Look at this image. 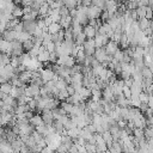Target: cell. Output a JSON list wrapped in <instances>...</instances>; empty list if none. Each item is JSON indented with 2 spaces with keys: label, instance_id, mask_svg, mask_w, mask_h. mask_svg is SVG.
Returning a JSON list of instances; mask_svg holds the SVG:
<instances>
[{
  "label": "cell",
  "instance_id": "cell-1",
  "mask_svg": "<svg viewBox=\"0 0 153 153\" xmlns=\"http://www.w3.org/2000/svg\"><path fill=\"white\" fill-rule=\"evenodd\" d=\"M94 59L99 62V63H104V62H110L111 60H112V56H110V55H108L106 54V50H105V48L103 47V48H98V49H96V51H94Z\"/></svg>",
  "mask_w": 153,
  "mask_h": 153
},
{
  "label": "cell",
  "instance_id": "cell-2",
  "mask_svg": "<svg viewBox=\"0 0 153 153\" xmlns=\"http://www.w3.org/2000/svg\"><path fill=\"white\" fill-rule=\"evenodd\" d=\"M84 51L86 54V56H93L94 51H96V43H94V38H90L86 39V42L82 45Z\"/></svg>",
  "mask_w": 153,
  "mask_h": 153
},
{
  "label": "cell",
  "instance_id": "cell-3",
  "mask_svg": "<svg viewBox=\"0 0 153 153\" xmlns=\"http://www.w3.org/2000/svg\"><path fill=\"white\" fill-rule=\"evenodd\" d=\"M12 45V53L11 56H22L24 54V48H23V43H20L19 41H13L11 42Z\"/></svg>",
  "mask_w": 153,
  "mask_h": 153
},
{
  "label": "cell",
  "instance_id": "cell-4",
  "mask_svg": "<svg viewBox=\"0 0 153 153\" xmlns=\"http://www.w3.org/2000/svg\"><path fill=\"white\" fill-rule=\"evenodd\" d=\"M24 31L29 32L31 36L33 35L35 30L37 29V20H22Z\"/></svg>",
  "mask_w": 153,
  "mask_h": 153
},
{
  "label": "cell",
  "instance_id": "cell-5",
  "mask_svg": "<svg viewBox=\"0 0 153 153\" xmlns=\"http://www.w3.org/2000/svg\"><path fill=\"white\" fill-rule=\"evenodd\" d=\"M55 75H56V73L51 68H43V69H41V78L44 81V84L50 81V80H54Z\"/></svg>",
  "mask_w": 153,
  "mask_h": 153
},
{
  "label": "cell",
  "instance_id": "cell-6",
  "mask_svg": "<svg viewBox=\"0 0 153 153\" xmlns=\"http://www.w3.org/2000/svg\"><path fill=\"white\" fill-rule=\"evenodd\" d=\"M39 86L33 85V84H29V86L25 87V96H27L29 98H33L36 96H39Z\"/></svg>",
  "mask_w": 153,
  "mask_h": 153
},
{
  "label": "cell",
  "instance_id": "cell-7",
  "mask_svg": "<svg viewBox=\"0 0 153 153\" xmlns=\"http://www.w3.org/2000/svg\"><path fill=\"white\" fill-rule=\"evenodd\" d=\"M102 12L103 11L98 6H90L88 7V11H87V17H88L90 20L91 19H99Z\"/></svg>",
  "mask_w": 153,
  "mask_h": 153
},
{
  "label": "cell",
  "instance_id": "cell-8",
  "mask_svg": "<svg viewBox=\"0 0 153 153\" xmlns=\"http://www.w3.org/2000/svg\"><path fill=\"white\" fill-rule=\"evenodd\" d=\"M41 116H42V120L44 122V124H48V126H51L54 123V116H53V111L51 110H43L41 112Z\"/></svg>",
  "mask_w": 153,
  "mask_h": 153
},
{
  "label": "cell",
  "instance_id": "cell-9",
  "mask_svg": "<svg viewBox=\"0 0 153 153\" xmlns=\"http://www.w3.org/2000/svg\"><path fill=\"white\" fill-rule=\"evenodd\" d=\"M97 31H98V30H97L96 27L91 26V25H86V26L82 27V32L85 33V36H86L87 39H90V38H94L96 35H97Z\"/></svg>",
  "mask_w": 153,
  "mask_h": 153
},
{
  "label": "cell",
  "instance_id": "cell-10",
  "mask_svg": "<svg viewBox=\"0 0 153 153\" xmlns=\"http://www.w3.org/2000/svg\"><path fill=\"white\" fill-rule=\"evenodd\" d=\"M104 48H105V50H106V54L114 57L115 53L118 50V43H116V42H114V41H110Z\"/></svg>",
  "mask_w": 153,
  "mask_h": 153
},
{
  "label": "cell",
  "instance_id": "cell-11",
  "mask_svg": "<svg viewBox=\"0 0 153 153\" xmlns=\"http://www.w3.org/2000/svg\"><path fill=\"white\" fill-rule=\"evenodd\" d=\"M108 151L110 153H123L122 151V145H121V140L120 141H114L112 143L108 145Z\"/></svg>",
  "mask_w": 153,
  "mask_h": 153
},
{
  "label": "cell",
  "instance_id": "cell-12",
  "mask_svg": "<svg viewBox=\"0 0 153 153\" xmlns=\"http://www.w3.org/2000/svg\"><path fill=\"white\" fill-rule=\"evenodd\" d=\"M78 93L80 94V97H81V99L84 100V102H87L88 99H91L92 98V91L88 88V87H81L79 91H78Z\"/></svg>",
  "mask_w": 153,
  "mask_h": 153
},
{
  "label": "cell",
  "instance_id": "cell-13",
  "mask_svg": "<svg viewBox=\"0 0 153 153\" xmlns=\"http://www.w3.org/2000/svg\"><path fill=\"white\" fill-rule=\"evenodd\" d=\"M1 38L7 42H13L17 39V32L13 30H6L4 33H1Z\"/></svg>",
  "mask_w": 153,
  "mask_h": 153
},
{
  "label": "cell",
  "instance_id": "cell-14",
  "mask_svg": "<svg viewBox=\"0 0 153 153\" xmlns=\"http://www.w3.org/2000/svg\"><path fill=\"white\" fill-rule=\"evenodd\" d=\"M0 152L1 153H13V148L11 146V143L5 140V139H1V142H0Z\"/></svg>",
  "mask_w": 153,
  "mask_h": 153
},
{
  "label": "cell",
  "instance_id": "cell-15",
  "mask_svg": "<svg viewBox=\"0 0 153 153\" xmlns=\"http://www.w3.org/2000/svg\"><path fill=\"white\" fill-rule=\"evenodd\" d=\"M18 76H19V79L22 80V82H24V84L26 85V84H30V81H31V79H32V72L26 69V71L19 73Z\"/></svg>",
  "mask_w": 153,
  "mask_h": 153
},
{
  "label": "cell",
  "instance_id": "cell-16",
  "mask_svg": "<svg viewBox=\"0 0 153 153\" xmlns=\"http://www.w3.org/2000/svg\"><path fill=\"white\" fill-rule=\"evenodd\" d=\"M72 20H73V18H72L71 16H63V17H61V20H60L61 27H62L63 30L69 29V27L72 26Z\"/></svg>",
  "mask_w": 153,
  "mask_h": 153
},
{
  "label": "cell",
  "instance_id": "cell-17",
  "mask_svg": "<svg viewBox=\"0 0 153 153\" xmlns=\"http://www.w3.org/2000/svg\"><path fill=\"white\" fill-rule=\"evenodd\" d=\"M61 143H62L63 146H66V148L69 151V148L74 145V140H73L71 136H68L67 133H66V134L61 135Z\"/></svg>",
  "mask_w": 153,
  "mask_h": 153
},
{
  "label": "cell",
  "instance_id": "cell-18",
  "mask_svg": "<svg viewBox=\"0 0 153 153\" xmlns=\"http://www.w3.org/2000/svg\"><path fill=\"white\" fill-rule=\"evenodd\" d=\"M51 127L54 128V130H55L59 135H63L65 133H67V131H66V129H65V127H63V124H62L59 120H55V121H54V123L51 124Z\"/></svg>",
  "mask_w": 153,
  "mask_h": 153
},
{
  "label": "cell",
  "instance_id": "cell-19",
  "mask_svg": "<svg viewBox=\"0 0 153 153\" xmlns=\"http://www.w3.org/2000/svg\"><path fill=\"white\" fill-rule=\"evenodd\" d=\"M29 122H30V124H31V126H33L35 128H36V127H38V126L44 124V122H43V120H42V116H41V115H38V114H35V115L29 120Z\"/></svg>",
  "mask_w": 153,
  "mask_h": 153
},
{
  "label": "cell",
  "instance_id": "cell-20",
  "mask_svg": "<svg viewBox=\"0 0 153 153\" xmlns=\"http://www.w3.org/2000/svg\"><path fill=\"white\" fill-rule=\"evenodd\" d=\"M49 55H50V53L45 49L44 51H39V53H38V55H37V60H38L39 62H42L43 65H45V63L49 62Z\"/></svg>",
  "mask_w": 153,
  "mask_h": 153
},
{
  "label": "cell",
  "instance_id": "cell-21",
  "mask_svg": "<svg viewBox=\"0 0 153 153\" xmlns=\"http://www.w3.org/2000/svg\"><path fill=\"white\" fill-rule=\"evenodd\" d=\"M25 143L22 141V139L18 136V139H16L14 141H12L11 142V146H12V148H13V152H20V149H22V147L24 146Z\"/></svg>",
  "mask_w": 153,
  "mask_h": 153
},
{
  "label": "cell",
  "instance_id": "cell-22",
  "mask_svg": "<svg viewBox=\"0 0 153 153\" xmlns=\"http://www.w3.org/2000/svg\"><path fill=\"white\" fill-rule=\"evenodd\" d=\"M80 131H81V129H79L78 127H74V128L67 130V135L71 136L73 140H76V139L80 137Z\"/></svg>",
  "mask_w": 153,
  "mask_h": 153
},
{
  "label": "cell",
  "instance_id": "cell-23",
  "mask_svg": "<svg viewBox=\"0 0 153 153\" xmlns=\"http://www.w3.org/2000/svg\"><path fill=\"white\" fill-rule=\"evenodd\" d=\"M32 36L29 33V32H26V31H22V32H17V41H19L20 43H24L25 41H27V39H30Z\"/></svg>",
  "mask_w": 153,
  "mask_h": 153
},
{
  "label": "cell",
  "instance_id": "cell-24",
  "mask_svg": "<svg viewBox=\"0 0 153 153\" xmlns=\"http://www.w3.org/2000/svg\"><path fill=\"white\" fill-rule=\"evenodd\" d=\"M12 16L14 17V18H19V19H22V17L24 16V12H23V7H20V5H16V7L13 8V11H12Z\"/></svg>",
  "mask_w": 153,
  "mask_h": 153
},
{
  "label": "cell",
  "instance_id": "cell-25",
  "mask_svg": "<svg viewBox=\"0 0 153 153\" xmlns=\"http://www.w3.org/2000/svg\"><path fill=\"white\" fill-rule=\"evenodd\" d=\"M61 29H62V27H61L60 23H53L51 25L48 26V32H49L50 35H54V33H57Z\"/></svg>",
  "mask_w": 153,
  "mask_h": 153
},
{
  "label": "cell",
  "instance_id": "cell-26",
  "mask_svg": "<svg viewBox=\"0 0 153 153\" xmlns=\"http://www.w3.org/2000/svg\"><path fill=\"white\" fill-rule=\"evenodd\" d=\"M86 36H85V33L84 32H80L75 38H74V42H75V45H79V47H81V45H84V43L86 42Z\"/></svg>",
  "mask_w": 153,
  "mask_h": 153
},
{
  "label": "cell",
  "instance_id": "cell-27",
  "mask_svg": "<svg viewBox=\"0 0 153 153\" xmlns=\"http://www.w3.org/2000/svg\"><path fill=\"white\" fill-rule=\"evenodd\" d=\"M33 47H35L33 37H31L30 39H27V41H25V42L23 43V48H24V50H25V51H27V53H29Z\"/></svg>",
  "mask_w": 153,
  "mask_h": 153
},
{
  "label": "cell",
  "instance_id": "cell-28",
  "mask_svg": "<svg viewBox=\"0 0 153 153\" xmlns=\"http://www.w3.org/2000/svg\"><path fill=\"white\" fill-rule=\"evenodd\" d=\"M12 88H13V86L10 82H4V84L0 85V91L4 92L5 94H10L11 91H12Z\"/></svg>",
  "mask_w": 153,
  "mask_h": 153
},
{
  "label": "cell",
  "instance_id": "cell-29",
  "mask_svg": "<svg viewBox=\"0 0 153 153\" xmlns=\"http://www.w3.org/2000/svg\"><path fill=\"white\" fill-rule=\"evenodd\" d=\"M143 135L147 140L153 139V126H147L143 128Z\"/></svg>",
  "mask_w": 153,
  "mask_h": 153
},
{
  "label": "cell",
  "instance_id": "cell-30",
  "mask_svg": "<svg viewBox=\"0 0 153 153\" xmlns=\"http://www.w3.org/2000/svg\"><path fill=\"white\" fill-rule=\"evenodd\" d=\"M60 106L69 115L71 112H72V110H73V106H74V104H72V103H67V102H61L60 103Z\"/></svg>",
  "mask_w": 153,
  "mask_h": 153
},
{
  "label": "cell",
  "instance_id": "cell-31",
  "mask_svg": "<svg viewBox=\"0 0 153 153\" xmlns=\"http://www.w3.org/2000/svg\"><path fill=\"white\" fill-rule=\"evenodd\" d=\"M102 136H103L104 141L106 142V145H110V143H112V142H114L112 135H111V133H110L109 130H105V131H103V133H102Z\"/></svg>",
  "mask_w": 153,
  "mask_h": 153
},
{
  "label": "cell",
  "instance_id": "cell-32",
  "mask_svg": "<svg viewBox=\"0 0 153 153\" xmlns=\"http://www.w3.org/2000/svg\"><path fill=\"white\" fill-rule=\"evenodd\" d=\"M137 23H139V29H140L141 31H145V30L147 29L148 24H149V20H148L147 18H141V19L137 20Z\"/></svg>",
  "mask_w": 153,
  "mask_h": 153
},
{
  "label": "cell",
  "instance_id": "cell-33",
  "mask_svg": "<svg viewBox=\"0 0 153 153\" xmlns=\"http://www.w3.org/2000/svg\"><path fill=\"white\" fill-rule=\"evenodd\" d=\"M141 74H142V78H143V79H152V78H153V73L151 72V69H149L147 66H145V67L142 68Z\"/></svg>",
  "mask_w": 153,
  "mask_h": 153
},
{
  "label": "cell",
  "instance_id": "cell-34",
  "mask_svg": "<svg viewBox=\"0 0 153 153\" xmlns=\"http://www.w3.org/2000/svg\"><path fill=\"white\" fill-rule=\"evenodd\" d=\"M146 7L147 6H139L136 8V13H137V18L141 19V18H146ZM137 19V20H139Z\"/></svg>",
  "mask_w": 153,
  "mask_h": 153
},
{
  "label": "cell",
  "instance_id": "cell-35",
  "mask_svg": "<svg viewBox=\"0 0 153 153\" xmlns=\"http://www.w3.org/2000/svg\"><path fill=\"white\" fill-rule=\"evenodd\" d=\"M76 65V60H75V57H73L72 55H69V56H67V59H66V62H65V66L66 67H69V68H72L73 66H75Z\"/></svg>",
  "mask_w": 153,
  "mask_h": 153
},
{
  "label": "cell",
  "instance_id": "cell-36",
  "mask_svg": "<svg viewBox=\"0 0 153 153\" xmlns=\"http://www.w3.org/2000/svg\"><path fill=\"white\" fill-rule=\"evenodd\" d=\"M68 97H69V94H68L67 90H61V91L59 92V94L56 96V99H59V100H61V102H65Z\"/></svg>",
  "mask_w": 153,
  "mask_h": 153
},
{
  "label": "cell",
  "instance_id": "cell-37",
  "mask_svg": "<svg viewBox=\"0 0 153 153\" xmlns=\"http://www.w3.org/2000/svg\"><path fill=\"white\" fill-rule=\"evenodd\" d=\"M103 38H104V36H100V35H96V37H94V43H96V49H98V48H103L104 45H103Z\"/></svg>",
  "mask_w": 153,
  "mask_h": 153
},
{
  "label": "cell",
  "instance_id": "cell-38",
  "mask_svg": "<svg viewBox=\"0 0 153 153\" xmlns=\"http://www.w3.org/2000/svg\"><path fill=\"white\" fill-rule=\"evenodd\" d=\"M123 57H124V53H123V49H118L115 55H114V59L117 61V62H123Z\"/></svg>",
  "mask_w": 153,
  "mask_h": 153
},
{
  "label": "cell",
  "instance_id": "cell-39",
  "mask_svg": "<svg viewBox=\"0 0 153 153\" xmlns=\"http://www.w3.org/2000/svg\"><path fill=\"white\" fill-rule=\"evenodd\" d=\"M86 104H87V106H88L93 112H96V111H97V109L99 108V102H94V100H92V99H91V100H88Z\"/></svg>",
  "mask_w": 153,
  "mask_h": 153
},
{
  "label": "cell",
  "instance_id": "cell-40",
  "mask_svg": "<svg viewBox=\"0 0 153 153\" xmlns=\"http://www.w3.org/2000/svg\"><path fill=\"white\" fill-rule=\"evenodd\" d=\"M17 100H18V104H19V105H25V104H27V103L31 100V98H29L27 96L23 94V96H20L19 98H17Z\"/></svg>",
  "mask_w": 153,
  "mask_h": 153
},
{
  "label": "cell",
  "instance_id": "cell-41",
  "mask_svg": "<svg viewBox=\"0 0 153 153\" xmlns=\"http://www.w3.org/2000/svg\"><path fill=\"white\" fill-rule=\"evenodd\" d=\"M122 93H123V96L127 98V99H130L131 98V90H130V87H128V86H123V88H122Z\"/></svg>",
  "mask_w": 153,
  "mask_h": 153
},
{
  "label": "cell",
  "instance_id": "cell-42",
  "mask_svg": "<svg viewBox=\"0 0 153 153\" xmlns=\"http://www.w3.org/2000/svg\"><path fill=\"white\" fill-rule=\"evenodd\" d=\"M133 135L136 137V139H141V137H143L145 135H143V129H141V128H134V130H133Z\"/></svg>",
  "mask_w": 153,
  "mask_h": 153
},
{
  "label": "cell",
  "instance_id": "cell-43",
  "mask_svg": "<svg viewBox=\"0 0 153 153\" xmlns=\"http://www.w3.org/2000/svg\"><path fill=\"white\" fill-rule=\"evenodd\" d=\"M59 12H60V16H61V17H63V16H69V8H68L67 6H65V5L59 8Z\"/></svg>",
  "mask_w": 153,
  "mask_h": 153
},
{
  "label": "cell",
  "instance_id": "cell-44",
  "mask_svg": "<svg viewBox=\"0 0 153 153\" xmlns=\"http://www.w3.org/2000/svg\"><path fill=\"white\" fill-rule=\"evenodd\" d=\"M44 47L47 48V50H48L49 53H54V51H55V49H56V45H55V43H54L53 41L48 42V43H47Z\"/></svg>",
  "mask_w": 153,
  "mask_h": 153
},
{
  "label": "cell",
  "instance_id": "cell-45",
  "mask_svg": "<svg viewBox=\"0 0 153 153\" xmlns=\"http://www.w3.org/2000/svg\"><path fill=\"white\" fill-rule=\"evenodd\" d=\"M121 37H122V32H121V31H115L114 36L111 37V41H114V42H116V43H120Z\"/></svg>",
  "mask_w": 153,
  "mask_h": 153
},
{
  "label": "cell",
  "instance_id": "cell-46",
  "mask_svg": "<svg viewBox=\"0 0 153 153\" xmlns=\"http://www.w3.org/2000/svg\"><path fill=\"white\" fill-rule=\"evenodd\" d=\"M57 59H59V55L54 51V53H50V55H49V62L50 63H53V65H55L56 62H57Z\"/></svg>",
  "mask_w": 153,
  "mask_h": 153
},
{
  "label": "cell",
  "instance_id": "cell-47",
  "mask_svg": "<svg viewBox=\"0 0 153 153\" xmlns=\"http://www.w3.org/2000/svg\"><path fill=\"white\" fill-rule=\"evenodd\" d=\"M139 99H140L141 103H147V102H148V94L142 91V92L139 94Z\"/></svg>",
  "mask_w": 153,
  "mask_h": 153
},
{
  "label": "cell",
  "instance_id": "cell-48",
  "mask_svg": "<svg viewBox=\"0 0 153 153\" xmlns=\"http://www.w3.org/2000/svg\"><path fill=\"white\" fill-rule=\"evenodd\" d=\"M146 18H147L148 20H151V19L153 18V11H152L151 6H147V7H146Z\"/></svg>",
  "mask_w": 153,
  "mask_h": 153
},
{
  "label": "cell",
  "instance_id": "cell-49",
  "mask_svg": "<svg viewBox=\"0 0 153 153\" xmlns=\"http://www.w3.org/2000/svg\"><path fill=\"white\" fill-rule=\"evenodd\" d=\"M66 90H67V92H68L69 96H73V94L76 93V90H75V87H74L73 85H68V86L66 87Z\"/></svg>",
  "mask_w": 153,
  "mask_h": 153
},
{
  "label": "cell",
  "instance_id": "cell-50",
  "mask_svg": "<svg viewBox=\"0 0 153 153\" xmlns=\"http://www.w3.org/2000/svg\"><path fill=\"white\" fill-rule=\"evenodd\" d=\"M6 27H7V23L6 22H0V35L6 31Z\"/></svg>",
  "mask_w": 153,
  "mask_h": 153
},
{
  "label": "cell",
  "instance_id": "cell-51",
  "mask_svg": "<svg viewBox=\"0 0 153 153\" xmlns=\"http://www.w3.org/2000/svg\"><path fill=\"white\" fill-rule=\"evenodd\" d=\"M43 19H44V23H45V25H47V26H49V25H51V24L54 23L50 16H47V17H44Z\"/></svg>",
  "mask_w": 153,
  "mask_h": 153
},
{
  "label": "cell",
  "instance_id": "cell-52",
  "mask_svg": "<svg viewBox=\"0 0 153 153\" xmlns=\"http://www.w3.org/2000/svg\"><path fill=\"white\" fill-rule=\"evenodd\" d=\"M148 108H149V106H148V104H147V103H141V104H140V106H139V109H140V111H141L142 114H143Z\"/></svg>",
  "mask_w": 153,
  "mask_h": 153
},
{
  "label": "cell",
  "instance_id": "cell-53",
  "mask_svg": "<svg viewBox=\"0 0 153 153\" xmlns=\"http://www.w3.org/2000/svg\"><path fill=\"white\" fill-rule=\"evenodd\" d=\"M69 16H71L72 18H76V17H78V10H76V8L69 10Z\"/></svg>",
  "mask_w": 153,
  "mask_h": 153
},
{
  "label": "cell",
  "instance_id": "cell-54",
  "mask_svg": "<svg viewBox=\"0 0 153 153\" xmlns=\"http://www.w3.org/2000/svg\"><path fill=\"white\" fill-rule=\"evenodd\" d=\"M23 12H24V14H27V13L32 12L31 6H24V7H23Z\"/></svg>",
  "mask_w": 153,
  "mask_h": 153
},
{
  "label": "cell",
  "instance_id": "cell-55",
  "mask_svg": "<svg viewBox=\"0 0 153 153\" xmlns=\"http://www.w3.org/2000/svg\"><path fill=\"white\" fill-rule=\"evenodd\" d=\"M33 1H35V0H23V1H22V5H23V6H31Z\"/></svg>",
  "mask_w": 153,
  "mask_h": 153
},
{
  "label": "cell",
  "instance_id": "cell-56",
  "mask_svg": "<svg viewBox=\"0 0 153 153\" xmlns=\"http://www.w3.org/2000/svg\"><path fill=\"white\" fill-rule=\"evenodd\" d=\"M147 67H148V68H149V69H151V72H152V73H153V62H151V63H149V65H148V66H147Z\"/></svg>",
  "mask_w": 153,
  "mask_h": 153
},
{
  "label": "cell",
  "instance_id": "cell-57",
  "mask_svg": "<svg viewBox=\"0 0 153 153\" xmlns=\"http://www.w3.org/2000/svg\"><path fill=\"white\" fill-rule=\"evenodd\" d=\"M22 1H23V0H13V2H14L16 5H22Z\"/></svg>",
  "mask_w": 153,
  "mask_h": 153
},
{
  "label": "cell",
  "instance_id": "cell-58",
  "mask_svg": "<svg viewBox=\"0 0 153 153\" xmlns=\"http://www.w3.org/2000/svg\"><path fill=\"white\" fill-rule=\"evenodd\" d=\"M2 134H4V129L1 128V126H0V137L2 136Z\"/></svg>",
  "mask_w": 153,
  "mask_h": 153
},
{
  "label": "cell",
  "instance_id": "cell-59",
  "mask_svg": "<svg viewBox=\"0 0 153 153\" xmlns=\"http://www.w3.org/2000/svg\"><path fill=\"white\" fill-rule=\"evenodd\" d=\"M152 86H153V78H152Z\"/></svg>",
  "mask_w": 153,
  "mask_h": 153
},
{
  "label": "cell",
  "instance_id": "cell-60",
  "mask_svg": "<svg viewBox=\"0 0 153 153\" xmlns=\"http://www.w3.org/2000/svg\"><path fill=\"white\" fill-rule=\"evenodd\" d=\"M0 153H1V152H0Z\"/></svg>",
  "mask_w": 153,
  "mask_h": 153
}]
</instances>
